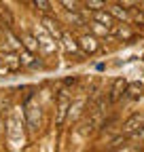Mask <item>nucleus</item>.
Instances as JSON below:
<instances>
[{
  "mask_svg": "<svg viewBox=\"0 0 144 152\" xmlns=\"http://www.w3.org/2000/svg\"><path fill=\"white\" fill-rule=\"evenodd\" d=\"M19 61H21V66H28V68H36V66H38L34 61V57H32V51H28V49L19 51Z\"/></svg>",
  "mask_w": 144,
  "mask_h": 152,
  "instance_id": "nucleus-12",
  "label": "nucleus"
},
{
  "mask_svg": "<svg viewBox=\"0 0 144 152\" xmlns=\"http://www.w3.org/2000/svg\"><path fill=\"white\" fill-rule=\"evenodd\" d=\"M142 7H144V0H142Z\"/></svg>",
  "mask_w": 144,
  "mask_h": 152,
  "instance_id": "nucleus-22",
  "label": "nucleus"
},
{
  "mask_svg": "<svg viewBox=\"0 0 144 152\" xmlns=\"http://www.w3.org/2000/svg\"><path fill=\"white\" fill-rule=\"evenodd\" d=\"M87 9H91V11H104V9H108L106 7V0H87Z\"/></svg>",
  "mask_w": 144,
  "mask_h": 152,
  "instance_id": "nucleus-16",
  "label": "nucleus"
},
{
  "mask_svg": "<svg viewBox=\"0 0 144 152\" xmlns=\"http://www.w3.org/2000/svg\"><path fill=\"white\" fill-rule=\"evenodd\" d=\"M70 95L66 89L60 91V99H57V114H55V125H64L66 123V116H68V110H70Z\"/></svg>",
  "mask_w": 144,
  "mask_h": 152,
  "instance_id": "nucleus-1",
  "label": "nucleus"
},
{
  "mask_svg": "<svg viewBox=\"0 0 144 152\" xmlns=\"http://www.w3.org/2000/svg\"><path fill=\"white\" fill-rule=\"evenodd\" d=\"M93 21H98V23H102V26H106L108 30H110L112 23H115V17L108 13L106 9L104 11H93Z\"/></svg>",
  "mask_w": 144,
  "mask_h": 152,
  "instance_id": "nucleus-7",
  "label": "nucleus"
},
{
  "mask_svg": "<svg viewBox=\"0 0 144 152\" xmlns=\"http://www.w3.org/2000/svg\"><path fill=\"white\" fill-rule=\"evenodd\" d=\"M60 42H64V47H66V51H70V53H76L79 51V42H74V40H72V38H70V34H62V40Z\"/></svg>",
  "mask_w": 144,
  "mask_h": 152,
  "instance_id": "nucleus-13",
  "label": "nucleus"
},
{
  "mask_svg": "<svg viewBox=\"0 0 144 152\" xmlns=\"http://www.w3.org/2000/svg\"><path fill=\"white\" fill-rule=\"evenodd\" d=\"M21 45H24V49H28V51H32V53L40 51L38 40H36V36H32V34H21Z\"/></svg>",
  "mask_w": 144,
  "mask_h": 152,
  "instance_id": "nucleus-9",
  "label": "nucleus"
},
{
  "mask_svg": "<svg viewBox=\"0 0 144 152\" xmlns=\"http://www.w3.org/2000/svg\"><path fill=\"white\" fill-rule=\"evenodd\" d=\"M36 40H38V45H40V49L45 51V53H53V51H55V47H57V40H55V38H53L47 30L43 32L40 28L38 30H36Z\"/></svg>",
  "mask_w": 144,
  "mask_h": 152,
  "instance_id": "nucleus-2",
  "label": "nucleus"
},
{
  "mask_svg": "<svg viewBox=\"0 0 144 152\" xmlns=\"http://www.w3.org/2000/svg\"><path fill=\"white\" fill-rule=\"evenodd\" d=\"M110 32L115 34V36H119V38H132V30L129 28H110Z\"/></svg>",
  "mask_w": 144,
  "mask_h": 152,
  "instance_id": "nucleus-17",
  "label": "nucleus"
},
{
  "mask_svg": "<svg viewBox=\"0 0 144 152\" xmlns=\"http://www.w3.org/2000/svg\"><path fill=\"white\" fill-rule=\"evenodd\" d=\"M140 125H142V118H140V116H132L127 123L123 125V133H127V135H134L136 131H140Z\"/></svg>",
  "mask_w": 144,
  "mask_h": 152,
  "instance_id": "nucleus-10",
  "label": "nucleus"
},
{
  "mask_svg": "<svg viewBox=\"0 0 144 152\" xmlns=\"http://www.w3.org/2000/svg\"><path fill=\"white\" fill-rule=\"evenodd\" d=\"M62 4H64L68 11H74V13H76V11H81V9H79V4H76V0H62Z\"/></svg>",
  "mask_w": 144,
  "mask_h": 152,
  "instance_id": "nucleus-20",
  "label": "nucleus"
},
{
  "mask_svg": "<svg viewBox=\"0 0 144 152\" xmlns=\"http://www.w3.org/2000/svg\"><path fill=\"white\" fill-rule=\"evenodd\" d=\"M108 13H110L115 19H121V21H132V15H129L127 7H123V4H112V7H108Z\"/></svg>",
  "mask_w": 144,
  "mask_h": 152,
  "instance_id": "nucleus-6",
  "label": "nucleus"
},
{
  "mask_svg": "<svg viewBox=\"0 0 144 152\" xmlns=\"http://www.w3.org/2000/svg\"><path fill=\"white\" fill-rule=\"evenodd\" d=\"M4 36H7V40H9V45H11L13 49H17V51H21V49H24V45H21V38L13 36V32H11V30H7V32H4Z\"/></svg>",
  "mask_w": 144,
  "mask_h": 152,
  "instance_id": "nucleus-14",
  "label": "nucleus"
},
{
  "mask_svg": "<svg viewBox=\"0 0 144 152\" xmlns=\"http://www.w3.org/2000/svg\"><path fill=\"white\" fill-rule=\"evenodd\" d=\"M79 47H81L85 53H96V51L100 49V45H98V38H96V36H89V34L81 36V40H79Z\"/></svg>",
  "mask_w": 144,
  "mask_h": 152,
  "instance_id": "nucleus-5",
  "label": "nucleus"
},
{
  "mask_svg": "<svg viewBox=\"0 0 144 152\" xmlns=\"http://www.w3.org/2000/svg\"><path fill=\"white\" fill-rule=\"evenodd\" d=\"M119 4H123V7H134V4H138V0H119Z\"/></svg>",
  "mask_w": 144,
  "mask_h": 152,
  "instance_id": "nucleus-21",
  "label": "nucleus"
},
{
  "mask_svg": "<svg viewBox=\"0 0 144 152\" xmlns=\"http://www.w3.org/2000/svg\"><path fill=\"white\" fill-rule=\"evenodd\" d=\"M125 87H127V85H125V80H117L115 85H112V95H110V99H119L121 97V93L125 91Z\"/></svg>",
  "mask_w": 144,
  "mask_h": 152,
  "instance_id": "nucleus-15",
  "label": "nucleus"
},
{
  "mask_svg": "<svg viewBox=\"0 0 144 152\" xmlns=\"http://www.w3.org/2000/svg\"><path fill=\"white\" fill-rule=\"evenodd\" d=\"M34 4L38 7V11L43 15H49L51 13V7H49V0H34Z\"/></svg>",
  "mask_w": 144,
  "mask_h": 152,
  "instance_id": "nucleus-19",
  "label": "nucleus"
},
{
  "mask_svg": "<svg viewBox=\"0 0 144 152\" xmlns=\"http://www.w3.org/2000/svg\"><path fill=\"white\" fill-rule=\"evenodd\" d=\"M43 28H45V30H47L53 38H55L57 42L62 40V34H64V32L57 28V21H55V19H51L49 15H45V17H43Z\"/></svg>",
  "mask_w": 144,
  "mask_h": 152,
  "instance_id": "nucleus-3",
  "label": "nucleus"
},
{
  "mask_svg": "<svg viewBox=\"0 0 144 152\" xmlns=\"http://www.w3.org/2000/svg\"><path fill=\"white\" fill-rule=\"evenodd\" d=\"M83 104H85L83 99H81V102H76V104H70V110H68V114H70L72 118H76L79 114H81V108H83Z\"/></svg>",
  "mask_w": 144,
  "mask_h": 152,
  "instance_id": "nucleus-18",
  "label": "nucleus"
},
{
  "mask_svg": "<svg viewBox=\"0 0 144 152\" xmlns=\"http://www.w3.org/2000/svg\"><path fill=\"white\" fill-rule=\"evenodd\" d=\"M2 64H4L9 70H19V68H21L19 57L13 55V53H4V55H2Z\"/></svg>",
  "mask_w": 144,
  "mask_h": 152,
  "instance_id": "nucleus-11",
  "label": "nucleus"
},
{
  "mask_svg": "<svg viewBox=\"0 0 144 152\" xmlns=\"http://www.w3.org/2000/svg\"><path fill=\"white\" fill-rule=\"evenodd\" d=\"M38 110H40L38 106H30V108L26 110V125L30 127V131H34L36 125H38V114H40Z\"/></svg>",
  "mask_w": 144,
  "mask_h": 152,
  "instance_id": "nucleus-8",
  "label": "nucleus"
},
{
  "mask_svg": "<svg viewBox=\"0 0 144 152\" xmlns=\"http://www.w3.org/2000/svg\"><path fill=\"white\" fill-rule=\"evenodd\" d=\"M9 127H7V133H9V137L11 140H15L17 135H21V118L19 116H17V114H11V116H9Z\"/></svg>",
  "mask_w": 144,
  "mask_h": 152,
  "instance_id": "nucleus-4",
  "label": "nucleus"
}]
</instances>
